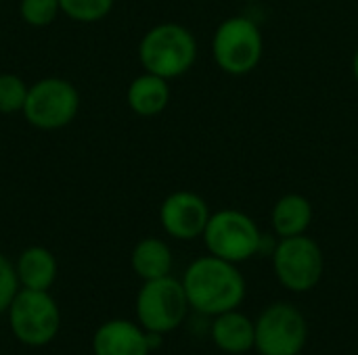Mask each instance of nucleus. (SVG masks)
Listing matches in <instances>:
<instances>
[{"instance_id":"nucleus-7","label":"nucleus","mask_w":358,"mask_h":355,"mask_svg":"<svg viewBox=\"0 0 358 355\" xmlns=\"http://www.w3.org/2000/svg\"><path fill=\"white\" fill-rule=\"evenodd\" d=\"M78 111L80 92L69 80L42 77L29 86L21 113L38 130H61L76 119Z\"/></svg>"},{"instance_id":"nucleus-16","label":"nucleus","mask_w":358,"mask_h":355,"mask_svg":"<svg viewBox=\"0 0 358 355\" xmlns=\"http://www.w3.org/2000/svg\"><path fill=\"white\" fill-rule=\"evenodd\" d=\"M130 266L143 282L170 276L172 266H174L172 249L168 247L166 241H162L157 236L141 239L132 249Z\"/></svg>"},{"instance_id":"nucleus-14","label":"nucleus","mask_w":358,"mask_h":355,"mask_svg":"<svg viewBox=\"0 0 358 355\" xmlns=\"http://www.w3.org/2000/svg\"><path fill=\"white\" fill-rule=\"evenodd\" d=\"M212 341L224 354H248L256 343V322L235 310L224 312L212 324Z\"/></svg>"},{"instance_id":"nucleus-1","label":"nucleus","mask_w":358,"mask_h":355,"mask_svg":"<svg viewBox=\"0 0 358 355\" xmlns=\"http://www.w3.org/2000/svg\"><path fill=\"white\" fill-rule=\"evenodd\" d=\"M182 287L189 305L203 316H220L237 310L245 297V278L237 264L216 255H203L185 270Z\"/></svg>"},{"instance_id":"nucleus-4","label":"nucleus","mask_w":358,"mask_h":355,"mask_svg":"<svg viewBox=\"0 0 358 355\" xmlns=\"http://www.w3.org/2000/svg\"><path fill=\"white\" fill-rule=\"evenodd\" d=\"M6 318L13 337L27 347H44L61 331V310L50 291L19 289Z\"/></svg>"},{"instance_id":"nucleus-3","label":"nucleus","mask_w":358,"mask_h":355,"mask_svg":"<svg viewBox=\"0 0 358 355\" xmlns=\"http://www.w3.org/2000/svg\"><path fill=\"white\" fill-rule=\"evenodd\" d=\"M264 52V40L258 23L250 17H229L218 23L212 36V56L220 71L229 75L252 73Z\"/></svg>"},{"instance_id":"nucleus-13","label":"nucleus","mask_w":358,"mask_h":355,"mask_svg":"<svg viewBox=\"0 0 358 355\" xmlns=\"http://www.w3.org/2000/svg\"><path fill=\"white\" fill-rule=\"evenodd\" d=\"M126 103H128L130 111L136 113L138 117L159 115L170 103L168 80H164L155 73H149V71L136 75L126 90Z\"/></svg>"},{"instance_id":"nucleus-18","label":"nucleus","mask_w":358,"mask_h":355,"mask_svg":"<svg viewBox=\"0 0 358 355\" xmlns=\"http://www.w3.org/2000/svg\"><path fill=\"white\" fill-rule=\"evenodd\" d=\"M29 84L15 73H0V113H21L27 100Z\"/></svg>"},{"instance_id":"nucleus-22","label":"nucleus","mask_w":358,"mask_h":355,"mask_svg":"<svg viewBox=\"0 0 358 355\" xmlns=\"http://www.w3.org/2000/svg\"><path fill=\"white\" fill-rule=\"evenodd\" d=\"M241 2H254V0H241Z\"/></svg>"},{"instance_id":"nucleus-5","label":"nucleus","mask_w":358,"mask_h":355,"mask_svg":"<svg viewBox=\"0 0 358 355\" xmlns=\"http://www.w3.org/2000/svg\"><path fill=\"white\" fill-rule=\"evenodd\" d=\"M134 308L136 320L147 333L168 335L185 322L191 305L182 282L172 276H164L143 282Z\"/></svg>"},{"instance_id":"nucleus-10","label":"nucleus","mask_w":358,"mask_h":355,"mask_svg":"<svg viewBox=\"0 0 358 355\" xmlns=\"http://www.w3.org/2000/svg\"><path fill=\"white\" fill-rule=\"evenodd\" d=\"M212 211L203 197L191 190L170 192L159 205V224L176 241H193L203 234Z\"/></svg>"},{"instance_id":"nucleus-17","label":"nucleus","mask_w":358,"mask_h":355,"mask_svg":"<svg viewBox=\"0 0 358 355\" xmlns=\"http://www.w3.org/2000/svg\"><path fill=\"white\" fill-rule=\"evenodd\" d=\"M115 0H59L61 13L76 23H96L113 10Z\"/></svg>"},{"instance_id":"nucleus-21","label":"nucleus","mask_w":358,"mask_h":355,"mask_svg":"<svg viewBox=\"0 0 358 355\" xmlns=\"http://www.w3.org/2000/svg\"><path fill=\"white\" fill-rule=\"evenodd\" d=\"M352 75H355V82L358 84V48L355 50V56H352Z\"/></svg>"},{"instance_id":"nucleus-6","label":"nucleus","mask_w":358,"mask_h":355,"mask_svg":"<svg viewBox=\"0 0 358 355\" xmlns=\"http://www.w3.org/2000/svg\"><path fill=\"white\" fill-rule=\"evenodd\" d=\"M201 236L210 255L231 264L252 259L262 247V234L256 222L239 209H220L212 213Z\"/></svg>"},{"instance_id":"nucleus-15","label":"nucleus","mask_w":358,"mask_h":355,"mask_svg":"<svg viewBox=\"0 0 358 355\" xmlns=\"http://www.w3.org/2000/svg\"><path fill=\"white\" fill-rule=\"evenodd\" d=\"M271 224L281 239L306 234L313 224V203L300 192H287L273 205Z\"/></svg>"},{"instance_id":"nucleus-8","label":"nucleus","mask_w":358,"mask_h":355,"mask_svg":"<svg viewBox=\"0 0 358 355\" xmlns=\"http://www.w3.org/2000/svg\"><path fill=\"white\" fill-rule=\"evenodd\" d=\"M273 270L287 291L306 293L321 282L325 257L315 239L306 234L287 236L273 251Z\"/></svg>"},{"instance_id":"nucleus-12","label":"nucleus","mask_w":358,"mask_h":355,"mask_svg":"<svg viewBox=\"0 0 358 355\" xmlns=\"http://www.w3.org/2000/svg\"><path fill=\"white\" fill-rule=\"evenodd\" d=\"M15 272L21 289L50 291L59 274V264L52 251L42 245H31L19 253L15 262Z\"/></svg>"},{"instance_id":"nucleus-19","label":"nucleus","mask_w":358,"mask_h":355,"mask_svg":"<svg viewBox=\"0 0 358 355\" xmlns=\"http://www.w3.org/2000/svg\"><path fill=\"white\" fill-rule=\"evenodd\" d=\"M61 15L59 0H21L19 17L31 27H46Z\"/></svg>"},{"instance_id":"nucleus-9","label":"nucleus","mask_w":358,"mask_h":355,"mask_svg":"<svg viewBox=\"0 0 358 355\" xmlns=\"http://www.w3.org/2000/svg\"><path fill=\"white\" fill-rule=\"evenodd\" d=\"M306 341L308 324L296 305L273 303L256 322L254 349L260 355H300Z\"/></svg>"},{"instance_id":"nucleus-20","label":"nucleus","mask_w":358,"mask_h":355,"mask_svg":"<svg viewBox=\"0 0 358 355\" xmlns=\"http://www.w3.org/2000/svg\"><path fill=\"white\" fill-rule=\"evenodd\" d=\"M19 289L21 287L15 272V262H10L4 253H0V316L6 314Z\"/></svg>"},{"instance_id":"nucleus-11","label":"nucleus","mask_w":358,"mask_h":355,"mask_svg":"<svg viewBox=\"0 0 358 355\" xmlns=\"http://www.w3.org/2000/svg\"><path fill=\"white\" fill-rule=\"evenodd\" d=\"M90 345L94 355H149L153 352L149 333L141 324L124 318L103 322L94 331Z\"/></svg>"},{"instance_id":"nucleus-2","label":"nucleus","mask_w":358,"mask_h":355,"mask_svg":"<svg viewBox=\"0 0 358 355\" xmlns=\"http://www.w3.org/2000/svg\"><path fill=\"white\" fill-rule=\"evenodd\" d=\"M138 61L145 71L164 80H176L191 71L197 61V40L180 23L164 21L153 25L138 42Z\"/></svg>"}]
</instances>
